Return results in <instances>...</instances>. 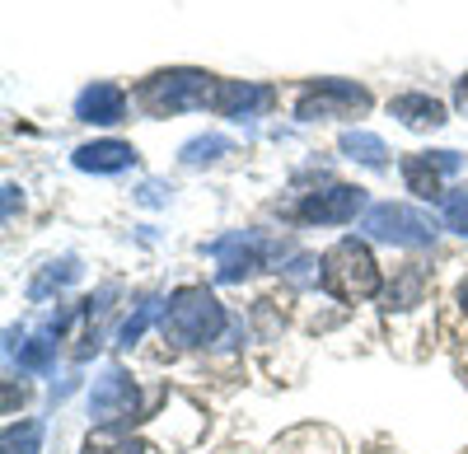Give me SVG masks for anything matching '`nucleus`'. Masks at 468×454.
Returning a JSON list of instances; mask_svg holds the SVG:
<instances>
[{
	"instance_id": "obj_1",
	"label": "nucleus",
	"mask_w": 468,
	"mask_h": 454,
	"mask_svg": "<svg viewBox=\"0 0 468 454\" xmlns=\"http://www.w3.org/2000/svg\"><path fill=\"white\" fill-rule=\"evenodd\" d=\"M225 328V310L220 300L207 290V286H183L174 300H169V314H165V333L183 347H207L216 343Z\"/></svg>"
},
{
	"instance_id": "obj_2",
	"label": "nucleus",
	"mask_w": 468,
	"mask_h": 454,
	"mask_svg": "<svg viewBox=\"0 0 468 454\" xmlns=\"http://www.w3.org/2000/svg\"><path fill=\"white\" fill-rule=\"evenodd\" d=\"M324 286L337 295V300H366L379 290V268L361 239H342L328 248L324 258Z\"/></svg>"
},
{
	"instance_id": "obj_3",
	"label": "nucleus",
	"mask_w": 468,
	"mask_h": 454,
	"mask_svg": "<svg viewBox=\"0 0 468 454\" xmlns=\"http://www.w3.org/2000/svg\"><path fill=\"white\" fill-rule=\"evenodd\" d=\"M220 80H211L207 70H160L150 75L145 90H141V103L150 112H183V108H202L211 103Z\"/></svg>"
},
{
	"instance_id": "obj_4",
	"label": "nucleus",
	"mask_w": 468,
	"mask_h": 454,
	"mask_svg": "<svg viewBox=\"0 0 468 454\" xmlns=\"http://www.w3.org/2000/svg\"><path fill=\"white\" fill-rule=\"evenodd\" d=\"M361 230H366L370 239L408 244V248H421V244H431V239H436L431 216H421V211H412V206H399V202H379V206H370Z\"/></svg>"
},
{
	"instance_id": "obj_5",
	"label": "nucleus",
	"mask_w": 468,
	"mask_h": 454,
	"mask_svg": "<svg viewBox=\"0 0 468 454\" xmlns=\"http://www.w3.org/2000/svg\"><path fill=\"white\" fill-rule=\"evenodd\" d=\"M136 403H141V394H136V385H132V375H127L122 365H108L99 380H94V389H90V417H94L99 427L132 422V417H136Z\"/></svg>"
},
{
	"instance_id": "obj_6",
	"label": "nucleus",
	"mask_w": 468,
	"mask_h": 454,
	"mask_svg": "<svg viewBox=\"0 0 468 454\" xmlns=\"http://www.w3.org/2000/svg\"><path fill=\"white\" fill-rule=\"evenodd\" d=\"M366 108L370 94L351 80H314L295 103L300 118H342V112H366Z\"/></svg>"
},
{
	"instance_id": "obj_7",
	"label": "nucleus",
	"mask_w": 468,
	"mask_h": 454,
	"mask_svg": "<svg viewBox=\"0 0 468 454\" xmlns=\"http://www.w3.org/2000/svg\"><path fill=\"white\" fill-rule=\"evenodd\" d=\"M207 253L220 262V281H244L249 272L262 268V258L271 253V244L262 235H253V230H234V235L216 239Z\"/></svg>"
},
{
	"instance_id": "obj_8",
	"label": "nucleus",
	"mask_w": 468,
	"mask_h": 454,
	"mask_svg": "<svg viewBox=\"0 0 468 454\" xmlns=\"http://www.w3.org/2000/svg\"><path fill=\"white\" fill-rule=\"evenodd\" d=\"M366 206V193L361 187H328V193H314V197H304L300 202V220H309V225H342V220H351Z\"/></svg>"
},
{
	"instance_id": "obj_9",
	"label": "nucleus",
	"mask_w": 468,
	"mask_h": 454,
	"mask_svg": "<svg viewBox=\"0 0 468 454\" xmlns=\"http://www.w3.org/2000/svg\"><path fill=\"white\" fill-rule=\"evenodd\" d=\"M271 103V90H262V85H249V80H220L216 85V94H211V108L220 112V118H253L258 108H267Z\"/></svg>"
},
{
	"instance_id": "obj_10",
	"label": "nucleus",
	"mask_w": 468,
	"mask_h": 454,
	"mask_svg": "<svg viewBox=\"0 0 468 454\" xmlns=\"http://www.w3.org/2000/svg\"><path fill=\"white\" fill-rule=\"evenodd\" d=\"M122 112H127V94L117 85H90V90H80V99H75V118L80 122L112 127V122H122Z\"/></svg>"
},
{
	"instance_id": "obj_11",
	"label": "nucleus",
	"mask_w": 468,
	"mask_h": 454,
	"mask_svg": "<svg viewBox=\"0 0 468 454\" xmlns=\"http://www.w3.org/2000/svg\"><path fill=\"white\" fill-rule=\"evenodd\" d=\"M132 164H136V150L127 141H90L75 150V169H85V174H117Z\"/></svg>"
},
{
	"instance_id": "obj_12",
	"label": "nucleus",
	"mask_w": 468,
	"mask_h": 454,
	"mask_svg": "<svg viewBox=\"0 0 468 454\" xmlns=\"http://www.w3.org/2000/svg\"><path fill=\"white\" fill-rule=\"evenodd\" d=\"M388 112H394L403 127H412V132H431V127L445 122V108L431 94H399L394 103H388Z\"/></svg>"
},
{
	"instance_id": "obj_13",
	"label": "nucleus",
	"mask_w": 468,
	"mask_h": 454,
	"mask_svg": "<svg viewBox=\"0 0 468 454\" xmlns=\"http://www.w3.org/2000/svg\"><path fill=\"white\" fill-rule=\"evenodd\" d=\"M441 164L431 160V150H426V155H408L403 160V178H408V187L417 197H426V202H436L441 197Z\"/></svg>"
},
{
	"instance_id": "obj_14",
	"label": "nucleus",
	"mask_w": 468,
	"mask_h": 454,
	"mask_svg": "<svg viewBox=\"0 0 468 454\" xmlns=\"http://www.w3.org/2000/svg\"><path fill=\"white\" fill-rule=\"evenodd\" d=\"M342 155L346 160H356V164H370V169H379L384 160H388V145L375 136V132H361V127H351V132H342Z\"/></svg>"
},
{
	"instance_id": "obj_15",
	"label": "nucleus",
	"mask_w": 468,
	"mask_h": 454,
	"mask_svg": "<svg viewBox=\"0 0 468 454\" xmlns=\"http://www.w3.org/2000/svg\"><path fill=\"white\" fill-rule=\"evenodd\" d=\"M52 352H57V319L52 323H43V328H37V333H28L24 337V343H19V365L24 370H48L52 365Z\"/></svg>"
},
{
	"instance_id": "obj_16",
	"label": "nucleus",
	"mask_w": 468,
	"mask_h": 454,
	"mask_svg": "<svg viewBox=\"0 0 468 454\" xmlns=\"http://www.w3.org/2000/svg\"><path fill=\"white\" fill-rule=\"evenodd\" d=\"M165 314H169V300H160V295L141 300V305H136V314L122 323V333H117V343H122V347H136L141 337H145V328H150L154 319H165Z\"/></svg>"
},
{
	"instance_id": "obj_17",
	"label": "nucleus",
	"mask_w": 468,
	"mask_h": 454,
	"mask_svg": "<svg viewBox=\"0 0 468 454\" xmlns=\"http://www.w3.org/2000/svg\"><path fill=\"white\" fill-rule=\"evenodd\" d=\"M85 454H141V445L122 431V427H99L85 440Z\"/></svg>"
},
{
	"instance_id": "obj_18",
	"label": "nucleus",
	"mask_w": 468,
	"mask_h": 454,
	"mask_svg": "<svg viewBox=\"0 0 468 454\" xmlns=\"http://www.w3.org/2000/svg\"><path fill=\"white\" fill-rule=\"evenodd\" d=\"M229 150V136H220V132H211V136H197V141H187L183 145V164H211V160H220Z\"/></svg>"
},
{
	"instance_id": "obj_19",
	"label": "nucleus",
	"mask_w": 468,
	"mask_h": 454,
	"mask_svg": "<svg viewBox=\"0 0 468 454\" xmlns=\"http://www.w3.org/2000/svg\"><path fill=\"white\" fill-rule=\"evenodd\" d=\"M75 277H80V268H75V258H61V262H48V272L43 277H37L33 286H28V295L33 300H43L52 286H66V281H75Z\"/></svg>"
},
{
	"instance_id": "obj_20",
	"label": "nucleus",
	"mask_w": 468,
	"mask_h": 454,
	"mask_svg": "<svg viewBox=\"0 0 468 454\" xmlns=\"http://www.w3.org/2000/svg\"><path fill=\"white\" fill-rule=\"evenodd\" d=\"M37 440H43V422H24L5 431V454H37Z\"/></svg>"
},
{
	"instance_id": "obj_21",
	"label": "nucleus",
	"mask_w": 468,
	"mask_h": 454,
	"mask_svg": "<svg viewBox=\"0 0 468 454\" xmlns=\"http://www.w3.org/2000/svg\"><path fill=\"white\" fill-rule=\"evenodd\" d=\"M445 225L468 239V187H454V193H445Z\"/></svg>"
},
{
	"instance_id": "obj_22",
	"label": "nucleus",
	"mask_w": 468,
	"mask_h": 454,
	"mask_svg": "<svg viewBox=\"0 0 468 454\" xmlns=\"http://www.w3.org/2000/svg\"><path fill=\"white\" fill-rule=\"evenodd\" d=\"M141 202H145V206H160V202H165V187H160V183H145V187H141Z\"/></svg>"
},
{
	"instance_id": "obj_23",
	"label": "nucleus",
	"mask_w": 468,
	"mask_h": 454,
	"mask_svg": "<svg viewBox=\"0 0 468 454\" xmlns=\"http://www.w3.org/2000/svg\"><path fill=\"white\" fill-rule=\"evenodd\" d=\"M454 103H459V108H463V112H468V75H463V80H459V85H454Z\"/></svg>"
},
{
	"instance_id": "obj_24",
	"label": "nucleus",
	"mask_w": 468,
	"mask_h": 454,
	"mask_svg": "<svg viewBox=\"0 0 468 454\" xmlns=\"http://www.w3.org/2000/svg\"><path fill=\"white\" fill-rule=\"evenodd\" d=\"M459 300H463V310H468V281H463V290H459Z\"/></svg>"
}]
</instances>
